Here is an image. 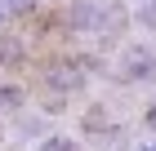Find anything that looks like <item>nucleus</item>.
I'll return each mask as SVG.
<instances>
[{
  "label": "nucleus",
  "instance_id": "obj_1",
  "mask_svg": "<svg viewBox=\"0 0 156 151\" xmlns=\"http://www.w3.org/2000/svg\"><path fill=\"white\" fill-rule=\"evenodd\" d=\"M72 22L80 27V31H94V36H112V31H120L125 13H120V5H107V0H85V5H76Z\"/></svg>",
  "mask_w": 156,
  "mask_h": 151
},
{
  "label": "nucleus",
  "instance_id": "obj_4",
  "mask_svg": "<svg viewBox=\"0 0 156 151\" xmlns=\"http://www.w3.org/2000/svg\"><path fill=\"white\" fill-rule=\"evenodd\" d=\"M40 151H80V147H76L72 138H62V133H54V138H45V142H40Z\"/></svg>",
  "mask_w": 156,
  "mask_h": 151
},
{
  "label": "nucleus",
  "instance_id": "obj_3",
  "mask_svg": "<svg viewBox=\"0 0 156 151\" xmlns=\"http://www.w3.org/2000/svg\"><path fill=\"white\" fill-rule=\"evenodd\" d=\"M49 80L58 84V89H76V84L85 80V71H80V67H54V71H49Z\"/></svg>",
  "mask_w": 156,
  "mask_h": 151
},
{
  "label": "nucleus",
  "instance_id": "obj_2",
  "mask_svg": "<svg viewBox=\"0 0 156 151\" xmlns=\"http://www.w3.org/2000/svg\"><path fill=\"white\" fill-rule=\"evenodd\" d=\"M116 76L125 84H143L156 76V53L147 45H125L120 49V58H116Z\"/></svg>",
  "mask_w": 156,
  "mask_h": 151
},
{
  "label": "nucleus",
  "instance_id": "obj_10",
  "mask_svg": "<svg viewBox=\"0 0 156 151\" xmlns=\"http://www.w3.org/2000/svg\"><path fill=\"white\" fill-rule=\"evenodd\" d=\"M0 22H5V0H0Z\"/></svg>",
  "mask_w": 156,
  "mask_h": 151
},
{
  "label": "nucleus",
  "instance_id": "obj_6",
  "mask_svg": "<svg viewBox=\"0 0 156 151\" xmlns=\"http://www.w3.org/2000/svg\"><path fill=\"white\" fill-rule=\"evenodd\" d=\"M36 0H5V13H31Z\"/></svg>",
  "mask_w": 156,
  "mask_h": 151
},
{
  "label": "nucleus",
  "instance_id": "obj_8",
  "mask_svg": "<svg viewBox=\"0 0 156 151\" xmlns=\"http://www.w3.org/2000/svg\"><path fill=\"white\" fill-rule=\"evenodd\" d=\"M147 125H152V129H156V102H152V107H147Z\"/></svg>",
  "mask_w": 156,
  "mask_h": 151
},
{
  "label": "nucleus",
  "instance_id": "obj_7",
  "mask_svg": "<svg viewBox=\"0 0 156 151\" xmlns=\"http://www.w3.org/2000/svg\"><path fill=\"white\" fill-rule=\"evenodd\" d=\"M0 102H13V107H18V102H23V89H0Z\"/></svg>",
  "mask_w": 156,
  "mask_h": 151
},
{
  "label": "nucleus",
  "instance_id": "obj_9",
  "mask_svg": "<svg viewBox=\"0 0 156 151\" xmlns=\"http://www.w3.org/2000/svg\"><path fill=\"white\" fill-rule=\"evenodd\" d=\"M138 151H156V142H143V147H138Z\"/></svg>",
  "mask_w": 156,
  "mask_h": 151
},
{
  "label": "nucleus",
  "instance_id": "obj_5",
  "mask_svg": "<svg viewBox=\"0 0 156 151\" xmlns=\"http://www.w3.org/2000/svg\"><path fill=\"white\" fill-rule=\"evenodd\" d=\"M138 22H143L147 31H156V0H143V5H138Z\"/></svg>",
  "mask_w": 156,
  "mask_h": 151
}]
</instances>
